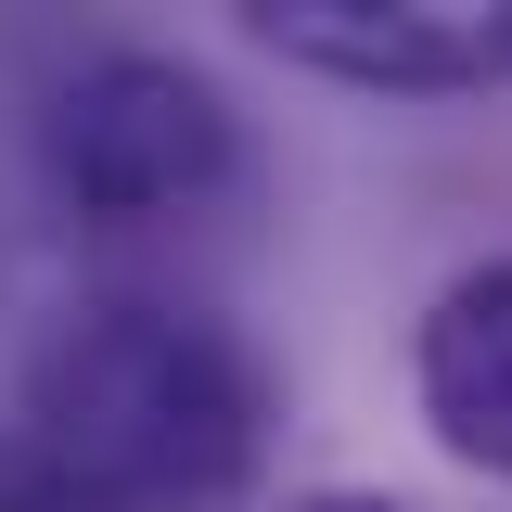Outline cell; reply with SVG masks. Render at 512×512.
<instances>
[{"instance_id": "obj_1", "label": "cell", "mask_w": 512, "mask_h": 512, "mask_svg": "<svg viewBox=\"0 0 512 512\" xmlns=\"http://www.w3.org/2000/svg\"><path fill=\"white\" fill-rule=\"evenodd\" d=\"M26 423L77 487L116 512H205L231 500L269 448V372L244 333L167 295H90L52 320L39 372H26Z\"/></svg>"}, {"instance_id": "obj_5", "label": "cell", "mask_w": 512, "mask_h": 512, "mask_svg": "<svg viewBox=\"0 0 512 512\" xmlns=\"http://www.w3.org/2000/svg\"><path fill=\"white\" fill-rule=\"evenodd\" d=\"M0 512H116L103 487H77L39 436H0Z\"/></svg>"}, {"instance_id": "obj_3", "label": "cell", "mask_w": 512, "mask_h": 512, "mask_svg": "<svg viewBox=\"0 0 512 512\" xmlns=\"http://www.w3.org/2000/svg\"><path fill=\"white\" fill-rule=\"evenodd\" d=\"M256 39L346 90H500L512 0H269Z\"/></svg>"}, {"instance_id": "obj_2", "label": "cell", "mask_w": 512, "mask_h": 512, "mask_svg": "<svg viewBox=\"0 0 512 512\" xmlns=\"http://www.w3.org/2000/svg\"><path fill=\"white\" fill-rule=\"evenodd\" d=\"M52 180L77 218H180L231 180V103L192 77V64L154 52H103L64 77L52 103Z\"/></svg>"}, {"instance_id": "obj_6", "label": "cell", "mask_w": 512, "mask_h": 512, "mask_svg": "<svg viewBox=\"0 0 512 512\" xmlns=\"http://www.w3.org/2000/svg\"><path fill=\"white\" fill-rule=\"evenodd\" d=\"M282 512H410V500H372V487H308V500H282Z\"/></svg>"}, {"instance_id": "obj_4", "label": "cell", "mask_w": 512, "mask_h": 512, "mask_svg": "<svg viewBox=\"0 0 512 512\" xmlns=\"http://www.w3.org/2000/svg\"><path fill=\"white\" fill-rule=\"evenodd\" d=\"M410 384H423V423H436L474 474H512V256L461 269L436 308H423Z\"/></svg>"}]
</instances>
